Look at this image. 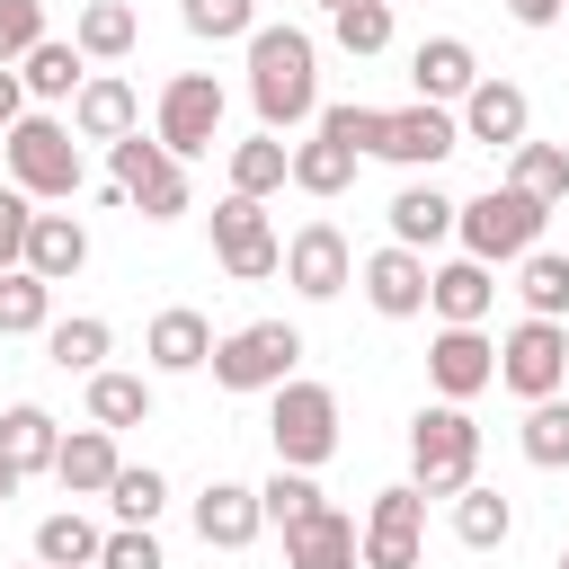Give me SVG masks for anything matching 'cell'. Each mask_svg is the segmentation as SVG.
Wrapping results in <instances>:
<instances>
[{
	"label": "cell",
	"mask_w": 569,
	"mask_h": 569,
	"mask_svg": "<svg viewBox=\"0 0 569 569\" xmlns=\"http://www.w3.org/2000/svg\"><path fill=\"white\" fill-rule=\"evenodd\" d=\"M53 329V284L36 267H0V338H36Z\"/></svg>",
	"instance_id": "f546056e"
},
{
	"label": "cell",
	"mask_w": 569,
	"mask_h": 569,
	"mask_svg": "<svg viewBox=\"0 0 569 569\" xmlns=\"http://www.w3.org/2000/svg\"><path fill=\"white\" fill-rule=\"evenodd\" d=\"M267 436H276V462L320 471V462L338 453V391H329V382H276Z\"/></svg>",
	"instance_id": "8992f818"
},
{
	"label": "cell",
	"mask_w": 569,
	"mask_h": 569,
	"mask_svg": "<svg viewBox=\"0 0 569 569\" xmlns=\"http://www.w3.org/2000/svg\"><path fill=\"white\" fill-rule=\"evenodd\" d=\"M142 356H151V373H196V365H213V320L187 311V302H169L142 329Z\"/></svg>",
	"instance_id": "7402d4cb"
},
{
	"label": "cell",
	"mask_w": 569,
	"mask_h": 569,
	"mask_svg": "<svg viewBox=\"0 0 569 569\" xmlns=\"http://www.w3.org/2000/svg\"><path fill=\"white\" fill-rule=\"evenodd\" d=\"M27 231H36V196L0 187V267H27Z\"/></svg>",
	"instance_id": "f6af8a7d"
},
{
	"label": "cell",
	"mask_w": 569,
	"mask_h": 569,
	"mask_svg": "<svg viewBox=\"0 0 569 569\" xmlns=\"http://www.w3.org/2000/svg\"><path fill=\"white\" fill-rule=\"evenodd\" d=\"M213 258H222V276L231 284H267L276 267H284V240H276V222H267V196H222L213 204Z\"/></svg>",
	"instance_id": "52a82bcc"
},
{
	"label": "cell",
	"mask_w": 569,
	"mask_h": 569,
	"mask_svg": "<svg viewBox=\"0 0 569 569\" xmlns=\"http://www.w3.org/2000/svg\"><path fill=\"white\" fill-rule=\"evenodd\" d=\"M516 187L542 196V204H560L569 196V151L560 142H516Z\"/></svg>",
	"instance_id": "b9f144b4"
},
{
	"label": "cell",
	"mask_w": 569,
	"mask_h": 569,
	"mask_svg": "<svg viewBox=\"0 0 569 569\" xmlns=\"http://www.w3.org/2000/svg\"><path fill=\"white\" fill-rule=\"evenodd\" d=\"M489 302H498V267L489 258H445V267H427V311L445 320V329H480L489 320Z\"/></svg>",
	"instance_id": "5bb4252c"
},
{
	"label": "cell",
	"mask_w": 569,
	"mask_h": 569,
	"mask_svg": "<svg viewBox=\"0 0 569 569\" xmlns=\"http://www.w3.org/2000/svg\"><path fill=\"white\" fill-rule=\"evenodd\" d=\"M27 116V80H18V62H0V133Z\"/></svg>",
	"instance_id": "7dc6e473"
},
{
	"label": "cell",
	"mask_w": 569,
	"mask_h": 569,
	"mask_svg": "<svg viewBox=\"0 0 569 569\" xmlns=\"http://www.w3.org/2000/svg\"><path fill=\"white\" fill-rule=\"evenodd\" d=\"M409 80H418V98H436V107H462V98L480 89V53H471L462 36H427V44L409 53Z\"/></svg>",
	"instance_id": "ffe728a7"
},
{
	"label": "cell",
	"mask_w": 569,
	"mask_h": 569,
	"mask_svg": "<svg viewBox=\"0 0 569 569\" xmlns=\"http://www.w3.org/2000/svg\"><path fill=\"white\" fill-rule=\"evenodd\" d=\"M107 507H116V525H151V516L169 507V480H160L151 462H124L116 489H107Z\"/></svg>",
	"instance_id": "60d3db41"
},
{
	"label": "cell",
	"mask_w": 569,
	"mask_h": 569,
	"mask_svg": "<svg viewBox=\"0 0 569 569\" xmlns=\"http://www.w3.org/2000/svg\"><path fill=\"white\" fill-rule=\"evenodd\" d=\"M507 533H516V507H507L498 489H480V480H471V489L453 498V542H471V551H498Z\"/></svg>",
	"instance_id": "8d00e7d4"
},
{
	"label": "cell",
	"mask_w": 569,
	"mask_h": 569,
	"mask_svg": "<svg viewBox=\"0 0 569 569\" xmlns=\"http://www.w3.org/2000/svg\"><path fill=\"white\" fill-rule=\"evenodd\" d=\"M516 445H525V462H533V471H569V391H551V400H525V427H516Z\"/></svg>",
	"instance_id": "4dcf8cb0"
},
{
	"label": "cell",
	"mask_w": 569,
	"mask_h": 569,
	"mask_svg": "<svg viewBox=\"0 0 569 569\" xmlns=\"http://www.w3.org/2000/svg\"><path fill=\"white\" fill-rule=\"evenodd\" d=\"M320 133H329V142H347V151L365 160V151H382L391 107H356V98H338V107H320Z\"/></svg>",
	"instance_id": "ab89813d"
},
{
	"label": "cell",
	"mask_w": 569,
	"mask_h": 569,
	"mask_svg": "<svg viewBox=\"0 0 569 569\" xmlns=\"http://www.w3.org/2000/svg\"><path fill=\"white\" fill-rule=\"evenodd\" d=\"M107 347H116V329H107L98 311H80V320H53V329H44V356H53L62 373H98V365H107Z\"/></svg>",
	"instance_id": "e575fe53"
},
{
	"label": "cell",
	"mask_w": 569,
	"mask_h": 569,
	"mask_svg": "<svg viewBox=\"0 0 569 569\" xmlns=\"http://www.w3.org/2000/svg\"><path fill=\"white\" fill-rule=\"evenodd\" d=\"M0 453H9L18 471H53V453H62V427H53V409H36V400H9V409H0Z\"/></svg>",
	"instance_id": "484cf974"
},
{
	"label": "cell",
	"mask_w": 569,
	"mask_h": 569,
	"mask_svg": "<svg viewBox=\"0 0 569 569\" xmlns=\"http://www.w3.org/2000/svg\"><path fill=\"white\" fill-rule=\"evenodd\" d=\"M365 302L382 311V320H418L427 311V249H400V240H382L365 267Z\"/></svg>",
	"instance_id": "9a60e30c"
},
{
	"label": "cell",
	"mask_w": 569,
	"mask_h": 569,
	"mask_svg": "<svg viewBox=\"0 0 569 569\" xmlns=\"http://www.w3.org/2000/svg\"><path fill=\"white\" fill-rule=\"evenodd\" d=\"M471 471H480V427H471V409H462V400L418 409V418H409V480H418L427 498H462Z\"/></svg>",
	"instance_id": "7a4b0ae2"
},
{
	"label": "cell",
	"mask_w": 569,
	"mask_h": 569,
	"mask_svg": "<svg viewBox=\"0 0 569 569\" xmlns=\"http://www.w3.org/2000/svg\"><path fill=\"white\" fill-rule=\"evenodd\" d=\"M498 382H507L516 400H551V391L569 382V329L525 311V320L498 338Z\"/></svg>",
	"instance_id": "9c48e42d"
},
{
	"label": "cell",
	"mask_w": 569,
	"mask_h": 569,
	"mask_svg": "<svg viewBox=\"0 0 569 569\" xmlns=\"http://www.w3.org/2000/svg\"><path fill=\"white\" fill-rule=\"evenodd\" d=\"M36 569H53V560H36Z\"/></svg>",
	"instance_id": "f5cc1de1"
},
{
	"label": "cell",
	"mask_w": 569,
	"mask_h": 569,
	"mask_svg": "<svg viewBox=\"0 0 569 569\" xmlns=\"http://www.w3.org/2000/svg\"><path fill=\"white\" fill-rule=\"evenodd\" d=\"M0 160H9V187H27L36 204H62V196L89 187V178H80V142H71L62 116H18V124L0 133Z\"/></svg>",
	"instance_id": "3957f363"
},
{
	"label": "cell",
	"mask_w": 569,
	"mask_h": 569,
	"mask_svg": "<svg viewBox=\"0 0 569 569\" xmlns=\"http://www.w3.org/2000/svg\"><path fill=\"white\" fill-rule=\"evenodd\" d=\"M284 284H293L302 302H329V293H347V284H356V249H347V231L311 213V222L284 240Z\"/></svg>",
	"instance_id": "7c38bea8"
},
{
	"label": "cell",
	"mask_w": 569,
	"mask_h": 569,
	"mask_svg": "<svg viewBox=\"0 0 569 569\" xmlns=\"http://www.w3.org/2000/svg\"><path fill=\"white\" fill-rule=\"evenodd\" d=\"M293 187H302V196H320V204H329V196H347V187H356V151H347V142H329V133L311 124V142H293Z\"/></svg>",
	"instance_id": "f1b7e54d"
},
{
	"label": "cell",
	"mask_w": 569,
	"mask_h": 569,
	"mask_svg": "<svg viewBox=\"0 0 569 569\" xmlns=\"http://www.w3.org/2000/svg\"><path fill=\"white\" fill-rule=\"evenodd\" d=\"M293 365H302L293 320H249V329L213 338V382L222 391H276V382H293Z\"/></svg>",
	"instance_id": "5b68a950"
},
{
	"label": "cell",
	"mask_w": 569,
	"mask_h": 569,
	"mask_svg": "<svg viewBox=\"0 0 569 569\" xmlns=\"http://www.w3.org/2000/svg\"><path fill=\"white\" fill-rule=\"evenodd\" d=\"M18 80H27V98H44V107H53V98H80V80H89V53H80L71 36H44V44L18 62Z\"/></svg>",
	"instance_id": "4316f807"
},
{
	"label": "cell",
	"mask_w": 569,
	"mask_h": 569,
	"mask_svg": "<svg viewBox=\"0 0 569 569\" xmlns=\"http://www.w3.org/2000/svg\"><path fill=\"white\" fill-rule=\"evenodd\" d=\"M89 418L98 427H151V382L142 373H89Z\"/></svg>",
	"instance_id": "d590c367"
},
{
	"label": "cell",
	"mask_w": 569,
	"mask_h": 569,
	"mask_svg": "<svg viewBox=\"0 0 569 569\" xmlns=\"http://www.w3.org/2000/svg\"><path fill=\"white\" fill-rule=\"evenodd\" d=\"M560 391H569V382H560Z\"/></svg>",
	"instance_id": "db71d44e"
},
{
	"label": "cell",
	"mask_w": 569,
	"mask_h": 569,
	"mask_svg": "<svg viewBox=\"0 0 569 569\" xmlns=\"http://www.w3.org/2000/svg\"><path fill=\"white\" fill-rule=\"evenodd\" d=\"M453 151H462V116H453V107H436V98H418V107H391V133H382V151H373V160L436 169V160H453Z\"/></svg>",
	"instance_id": "4fadbf2b"
},
{
	"label": "cell",
	"mask_w": 569,
	"mask_h": 569,
	"mask_svg": "<svg viewBox=\"0 0 569 569\" xmlns=\"http://www.w3.org/2000/svg\"><path fill=\"white\" fill-rule=\"evenodd\" d=\"M560 569H569V542H560Z\"/></svg>",
	"instance_id": "816d5d0a"
},
{
	"label": "cell",
	"mask_w": 569,
	"mask_h": 569,
	"mask_svg": "<svg viewBox=\"0 0 569 569\" xmlns=\"http://www.w3.org/2000/svg\"><path fill=\"white\" fill-rule=\"evenodd\" d=\"M453 213H462V204H453L436 178H418V187L391 196V240H400V249H436V240L453 231Z\"/></svg>",
	"instance_id": "cb8c5ba5"
},
{
	"label": "cell",
	"mask_w": 569,
	"mask_h": 569,
	"mask_svg": "<svg viewBox=\"0 0 569 569\" xmlns=\"http://www.w3.org/2000/svg\"><path fill=\"white\" fill-rule=\"evenodd\" d=\"M116 471H124V462H116V427H98V418H89V427H71V436H62V453H53V480H62L71 498H107V489H116Z\"/></svg>",
	"instance_id": "603a6c76"
},
{
	"label": "cell",
	"mask_w": 569,
	"mask_h": 569,
	"mask_svg": "<svg viewBox=\"0 0 569 569\" xmlns=\"http://www.w3.org/2000/svg\"><path fill=\"white\" fill-rule=\"evenodd\" d=\"M542 213H551V204H542V196H525V187L507 178V187H480V196L453 213V231H462V249H471V258L507 267V258H525V249L542 240Z\"/></svg>",
	"instance_id": "277c9868"
},
{
	"label": "cell",
	"mask_w": 569,
	"mask_h": 569,
	"mask_svg": "<svg viewBox=\"0 0 569 569\" xmlns=\"http://www.w3.org/2000/svg\"><path fill=\"white\" fill-rule=\"evenodd\" d=\"M507 9H516V27H551L569 0H507Z\"/></svg>",
	"instance_id": "c3c4849f"
},
{
	"label": "cell",
	"mask_w": 569,
	"mask_h": 569,
	"mask_svg": "<svg viewBox=\"0 0 569 569\" xmlns=\"http://www.w3.org/2000/svg\"><path fill=\"white\" fill-rule=\"evenodd\" d=\"M231 187L240 196H276V187H293V142L284 133H249V142H231Z\"/></svg>",
	"instance_id": "83f0119b"
},
{
	"label": "cell",
	"mask_w": 569,
	"mask_h": 569,
	"mask_svg": "<svg viewBox=\"0 0 569 569\" xmlns=\"http://www.w3.org/2000/svg\"><path fill=\"white\" fill-rule=\"evenodd\" d=\"M258 525H267V507H258L249 480H204V498H196V533H204V551H249Z\"/></svg>",
	"instance_id": "d6986e66"
},
{
	"label": "cell",
	"mask_w": 569,
	"mask_h": 569,
	"mask_svg": "<svg viewBox=\"0 0 569 569\" xmlns=\"http://www.w3.org/2000/svg\"><path fill=\"white\" fill-rule=\"evenodd\" d=\"M525 124H533V98H525L516 80H480V89L462 98V142H480V151H516Z\"/></svg>",
	"instance_id": "ac0fdd59"
},
{
	"label": "cell",
	"mask_w": 569,
	"mask_h": 569,
	"mask_svg": "<svg viewBox=\"0 0 569 569\" xmlns=\"http://www.w3.org/2000/svg\"><path fill=\"white\" fill-rule=\"evenodd\" d=\"M98 569H169V560H160L151 525H116V533H107V551H98Z\"/></svg>",
	"instance_id": "bcb514c9"
},
{
	"label": "cell",
	"mask_w": 569,
	"mask_h": 569,
	"mask_svg": "<svg viewBox=\"0 0 569 569\" xmlns=\"http://www.w3.org/2000/svg\"><path fill=\"white\" fill-rule=\"evenodd\" d=\"M178 160H196V151H213L222 142V80L213 71H178L169 89H160V124H151Z\"/></svg>",
	"instance_id": "8fae6325"
},
{
	"label": "cell",
	"mask_w": 569,
	"mask_h": 569,
	"mask_svg": "<svg viewBox=\"0 0 569 569\" xmlns=\"http://www.w3.org/2000/svg\"><path fill=\"white\" fill-rule=\"evenodd\" d=\"M365 560V525L347 507H311L302 525H284V569H356Z\"/></svg>",
	"instance_id": "e0dca14e"
},
{
	"label": "cell",
	"mask_w": 569,
	"mask_h": 569,
	"mask_svg": "<svg viewBox=\"0 0 569 569\" xmlns=\"http://www.w3.org/2000/svg\"><path fill=\"white\" fill-rule=\"evenodd\" d=\"M418 542H427V489L418 480L373 489V507H365V569H418Z\"/></svg>",
	"instance_id": "30bf717a"
},
{
	"label": "cell",
	"mask_w": 569,
	"mask_h": 569,
	"mask_svg": "<svg viewBox=\"0 0 569 569\" xmlns=\"http://www.w3.org/2000/svg\"><path fill=\"white\" fill-rule=\"evenodd\" d=\"M107 151H116V187L142 204V222H178V213H187V160H178L160 133L142 142V124H133V133L107 142Z\"/></svg>",
	"instance_id": "ba28073f"
},
{
	"label": "cell",
	"mask_w": 569,
	"mask_h": 569,
	"mask_svg": "<svg viewBox=\"0 0 569 569\" xmlns=\"http://www.w3.org/2000/svg\"><path fill=\"white\" fill-rule=\"evenodd\" d=\"M18 489H27V471H18V462H9V453H0V507H9V498H18Z\"/></svg>",
	"instance_id": "681fc988"
},
{
	"label": "cell",
	"mask_w": 569,
	"mask_h": 569,
	"mask_svg": "<svg viewBox=\"0 0 569 569\" xmlns=\"http://www.w3.org/2000/svg\"><path fill=\"white\" fill-rule=\"evenodd\" d=\"M516 293L533 320H569V258L560 249H525L516 258Z\"/></svg>",
	"instance_id": "836d02e7"
},
{
	"label": "cell",
	"mask_w": 569,
	"mask_h": 569,
	"mask_svg": "<svg viewBox=\"0 0 569 569\" xmlns=\"http://www.w3.org/2000/svg\"><path fill=\"white\" fill-rule=\"evenodd\" d=\"M249 107L267 133L320 124V44L302 27H258L249 36Z\"/></svg>",
	"instance_id": "6da1fadb"
},
{
	"label": "cell",
	"mask_w": 569,
	"mask_h": 569,
	"mask_svg": "<svg viewBox=\"0 0 569 569\" xmlns=\"http://www.w3.org/2000/svg\"><path fill=\"white\" fill-rule=\"evenodd\" d=\"M258 507H267V525L284 533V525H302V516H311V507H329V498L311 489V471H293V462H276V471L258 480Z\"/></svg>",
	"instance_id": "f35d334b"
},
{
	"label": "cell",
	"mask_w": 569,
	"mask_h": 569,
	"mask_svg": "<svg viewBox=\"0 0 569 569\" xmlns=\"http://www.w3.org/2000/svg\"><path fill=\"white\" fill-rule=\"evenodd\" d=\"M187 36H204V44H249L258 36V0H187Z\"/></svg>",
	"instance_id": "7bdbcfd3"
},
{
	"label": "cell",
	"mask_w": 569,
	"mask_h": 569,
	"mask_svg": "<svg viewBox=\"0 0 569 569\" xmlns=\"http://www.w3.org/2000/svg\"><path fill=\"white\" fill-rule=\"evenodd\" d=\"M329 36H338V53L373 62V53L391 44V0H347V9H329Z\"/></svg>",
	"instance_id": "74e56055"
},
{
	"label": "cell",
	"mask_w": 569,
	"mask_h": 569,
	"mask_svg": "<svg viewBox=\"0 0 569 569\" xmlns=\"http://www.w3.org/2000/svg\"><path fill=\"white\" fill-rule=\"evenodd\" d=\"M133 36H142V27H133V9H124V0H89V9L71 18V44H80L89 62H124V53H133Z\"/></svg>",
	"instance_id": "1f68e13d"
},
{
	"label": "cell",
	"mask_w": 569,
	"mask_h": 569,
	"mask_svg": "<svg viewBox=\"0 0 569 569\" xmlns=\"http://www.w3.org/2000/svg\"><path fill=\"white\" fill-rule=\"evenodd\" d=\"M44 44V0H0V62H27Z\"/></svg>",
	"instance_id": "ee69618b"
},
{
	"label": "cell",
	"mask_w": 569,
	"mask_h": 569,
	"mask_svg": "<svg viewBox=\"0 0 569 569\" xmlns=\"http://www.w3.org/2000/svg\"><path fill=\"white\" fill-rule=\"evenodd\" d=\"M98 551H107V533L80 507H62V516L36 525V560H53V569H98Z\"/></svg>",
	"instance_id": "d6a6232c"
},
{
	"label": "cell",
	"mask_w": 569,
	"mask_h": 569,
	"mask_svg": "<svg viewBox=\"0 0 569 569\" xmlns=\"http://www.w3.org/2000/svg\"><path fill=\"white\" fill-rule=\"evenodd\" d=\"M133 124H142V98H133L116 71H89L80 98H71V133H80V142H124Z\"/></svg>",
	"instance_id": "44dd1931"
},
{
	"label": "cell",
	"mask_w": 569,
	"mask_h": 569,
	"mask_svg": "<svg viewBox=\"0 0 569 569\" xmlns=\"http://www.w3.org/2000/svg\"><path fill=\"white\" fill-rule=\"evenodd\" d=\"M427 382H436V400H480V391L498 382V347H489L480 329H436Z\"/></svg>",
	"instance_id": "2e32d148"
},
{
	"label": "cell",
	"mask_w": 569,
	"mask_h": 569,
	"mask_svg": "<svg viewBox=\"0 0 569 569\" xmlns=\"http://www.w3.org/2000/svg\"><path fill=\"white\" fill-rule=\"evenodd\" d=\"M320 9H347V0H320Z\"/></svg>",
	"instance_id": "f907efd6"
},
{
	"label": "cell",
	"mask_w": 569,
	"mask_h": 569,
	"mask_svg": "<svg viewBox=\"0 0 569 569\" xmlns=\"http://www.w3.org/2000/svg\"><path fill=\"white\" fill-rule=\"evenodd\" d=\"M27 267H36L44 284H71V276L89 267V231H80L71 213H36V231H27Z\"/></svg>",
	"instance_id": "d4e9b609"
}]
</instances>
